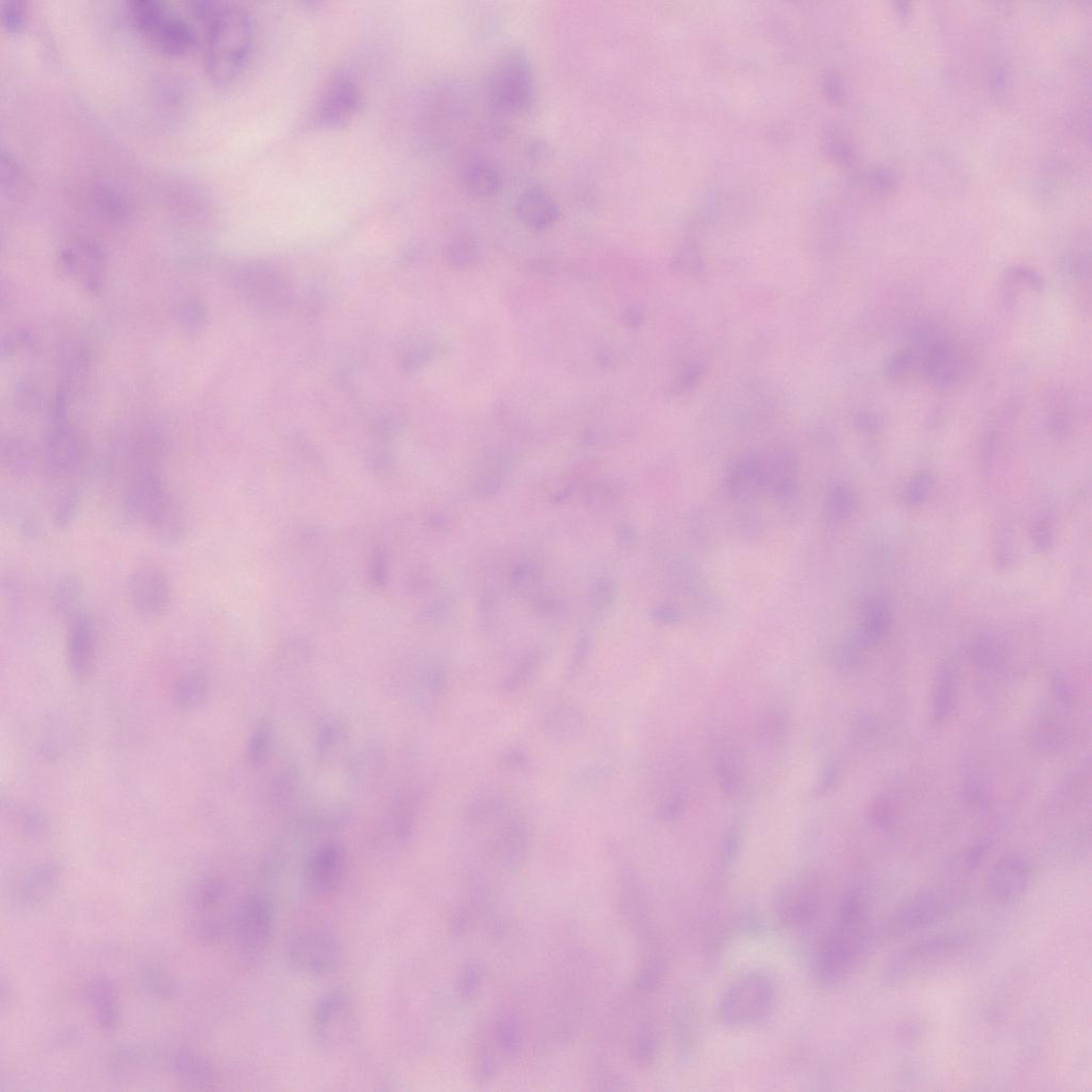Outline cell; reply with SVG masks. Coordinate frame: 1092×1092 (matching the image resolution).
I'll list each match as a JSON object with an SVG mask.
<instances>
[{
	"label": "cell",
	"instance_id": "11",
	"mask_svg": "<svg viewBox=\"0 0 1092 1092\" xmlns=\"http://www.w3.org/2000/svg\"><path fill=\"white\" fill-rule=\"evenodd\" d=\"M275 917L271 904L263 897L247 901L238 915V937L242 948L251 957L264 954L270 946Z\"/></svg>",
	"mask_w": 1092,
	"mask_h": 1092
},
{
	"label": "cell",
	"instance_id": "8",
	"mask_svg": "<svg viewBox=\"0 0 1092 1092\" xmlns=\"http://www.w3.org/2000/svg\"><path fill=\"white\" fill-rule=\"evenodd\" d=\"M291 962L301 972L312 975H329L342 963V951L329 934L310 931L298 935L291 943Z\"/></svg>",
	"mask_w": 1092,
	"mask_h": 1092
},
{
	"label": "cell",
	"instance_id": "2",
	"mask_svg": "<svg viewBox=\"0 0 1092 1092\" xmlns=\"http://www.w3.org/2000/svg\"><path fill=\"white\" fill-rule=\"evenodd\" d=\"M128 14L137 31L157 50L167 54L186 53L197 42L194 27L165 3L133 0Z\"/></svg>",
	"mask_w": 1092,
	"mask_h": 1092
},
{
	"label": "cell",
	"instance_id": "4",
	"mask_svg": "<svg viewBox=\"0 0 1092 1092\" xmlns=\"http://www.w3.org/2000/svg\"><path fill=\"white\" fill-rule=\"evenodd\" d=\"M313 1033L319 1048L336 1051L350 1040L354 1031V1010L342 992L323 997L313 1015Z\"/></svg>",
	"mask_w": 1092,
	"mask_h": 1092
},
{
	"label": "cell",
	"instance_id": "20",
	"mask_svg": "<svg viewBox=\"0 0 1092 1092\" xmlns=\"http://www.w3.org/2000/svg\"><path fill=\"white\" fill-rule=\"evenodd\" d=\"M1026 877L1023 869L1004 867L995 872L991 880L993 895L1000 902H1013L1023 894Z\"/></svg>",
	"mask_w": 1092,
	"mask_h": 1092
},
{
	"label": "cell",
	"instance_id": "22",
	"mask_svg": "<svg viewBox=\"0 0 1092 1092\" xmlns=\"http://www.w3.org/2000/svg\"><path fill=\"white\" fill-rule=\"evenodd\" d=\"M206 680L199 676H190L181 680L175 690L176 702L182 707H194L200 704L206 695Z\"/></svg>",
	"mask_w": 1092,
	"mask_h": 1092
},
{
	"label": "cell",
	"instance_id": "23",
	"mask_svg": "<svg viewBox=\"0 0 1092 1092\" xmlns=\"http://www.w3.org/2000/svg\"><path fill=\"white\" fill-rule=\"evenodd\" d=\"M2 186L9 196L19 194L24 185V174L17 159L3 150L2 152Z\"/></svg>",
	"mask_w": 1092,
	"mask_h": 1092
},
{
	"label": "cell",
	"instance_id": "5",
	"mask_svg": "<svg viewBox=\"0 0 1092 1092\" xmlns=\"http://www.w3.org/2000/svg\"><path fill=\"white\" fill-rule=\"evenodd\" d=\"M175 498L158 470H139L129 474L123 503L127 513L147 525Z\"/></svg>",
	"mask_w": 1092,
	"mask_h": 1092
},
{
	"label": "cell",
	"instance_id": "9",
	"mask_svg": "<svg viewBox=\"0 0 1092 1092\" xmlns=\"http://www.w3.org/2000/svg\"><path fill=\"white\" fill-rule=\"evenodd\" d=\"M347 873V852L338 843H327L312 852L304 869V883L311 894L329 896L338 892Z\"/></svg>",
	"mask_w": 1092,
	"mask_h": 1092
},
{
	"label": "cell",
	"instance_id": "1",
	"mask_svg": "<svg viewBox=\"0 0 1092 1092\" xmlns=\"http://www.w3.org/2000/svg\"><path fill=\"white\" fill-rule=\"evenodd\" d=\"M203 29V64L218 86L233 84L246 69L254 44L250 14L232 3L196 2L191 9Z\"/></svg>",
	"mask_w": 1092,
	"mask_h": 1092
},
{
	"label": "cell",
	"instance_id": "25",
	"mask_svg": "<svg viewBox=\"0 0 1092 1092\" xmlns=\"http://www.w3.org/2000/svg\"><path fill=\"white\" fill-rule=\"evenodd\" d=\"M269 744H270V731H269L268 726L263 724L261 726H259L255 730V732L253 733V735H252V737L250 740L249 749H248V754H249L250 759L252 761H254V763H257V761L261 760V758L265 756V754L268 751Z\"/></svg>",
	"mask_w": 1092,
	"mask_h": 1092
},
{
	"label": "cell",
	"instance_id": "3",
	"mask_svg": "<svg viewBox=\"0 0 1092 1092\" xmlns=\"http://www.w3.org/2000/svg\"><path fill=\"white\" fill-rule=\"evenodd\" d=\"M490 95L502 112L521 115L534 98V79L528 54L521 48L504 51L488 78Z\"/></svg>",
	"mask_w": 1092,
	"mask_h": 1092
},
{
	"label": "cell",
	"instance_id": "12",
	"mask_svg": "<svg viewBox=\"0 0 1092 1092\" xmlns=\"http://www.w3.org/2000/svg\"><path fill=\"white\" fill-rule=\"evenodd\" d=\"M68 660L76 677H86L92 669L96 636L94 625L86 611L69 622Z\"/></svg>",
	"mask_w": 1092,
	"mask_h": 1092
},
{
	"label": "cell",
	"instance_id": "21",
	"mask_svg": "<svg viewBox=\"0 0 1092 1092\" xmlns=\"http://www.w3.org/2000/svg\"><path fill=\"white\" fill-rule=\"evenodd\" d=\"M82 490L77 485H71L64 491L53 506L52 520L54 525L66 528L76 518L82 503Z\"/></svg>",
	"mask_w": 1092,
	"mask_h": 1092
},
{
	"label": "cell",
	"instance_id": "7",
	"mask_svg": "<svg viewBox=\"0 0 1092 1092\" xmlns=\"http://www.w3.org/2000/svg\"><path fill=\"white\" fill-rule=\"evenodd\" d=\"M362 93L356 79L340 73L323 89L315 108V122L325 129L345 127L360 112Z\"/></svg>",
	"mask_w": 1092,
	"mask_h": 1092
},
{
	"label": "cell",
	"instance_id": "17",
	"mask_svg": "<svg viewBox=\"0 0 1092 1092\" xmlns=\"http://www.w3.org/2000/svg\"><path fill=\"white\" fill-rule=\"evenodd\" d=\"M84 584L73 573L62 576L54 584L51 593V607L54 615L68 623L83 613Z\"/></svg>",
	"mask_w": 1092,
	"mask_h": 1092
},
{
	"label": "cell",
	"instance_id": "15",
	"mask_svg": "<svg viewBox=\"0 0 1092 1092\" xmlns=\"http://www.w3.org/2000/svg\"><path fill=\"white\" fill-rule=\"evenodd\" d=\"M943 904L935 896H922L895 913L887 931L892 935L914 932L934 923L943 913Z\"/></svg>",
	"mask_w": 1092,
	"mask_h": 1092
},
{
	"label": "cell",
	"instance_id": "6",
	"mask_svg": "<svg viewBox=\"0 0 1092 1092\" xmlns=\"http://www.w3.org/2000/svg\"><path fill=\"white\" fill-rule=\"evenodd\" d=\"M775 991L764 975L752 974L740 980L724 998L721 1014L725 1021L743 1024L766 1015L772 1007Z\"/></svg>",
	"mask_w": 1092,
	"mask_h": 1092
},
{
	"label": "cell",
	"instance_id": "24",
	"mask_svg": "<svg viewBox=\"0 0 1092 1092\" xmlns=\"http://www.w3.org/2000/svg\"><path fill=\"white\" fill-rule=\"evenodd\" d=\"M2 24L9 32H19L26 23L27 10L22 2H7L0 10Z\"/></svg>",
	"mask_w": 1092,
	"mask_h": 1092
},
{
	"label": "cell",
	"instance_id": "13",
	"mask_svg": "<svg viewBox=\"0 0 1092 1092\" xmlns=\"http://www.w3.org/2000/svg\"><path fill=\"white\" fill-rule=\"evenodd\" d=\"M517 210L525 224L537 229L553 225L560 215L555 198L541 186L525 190L518 200Z\"/></svg>",
	"mask_w": 1092,
	"mask_h": 1092
},
{
	"label": "cell",
	"instance_id": "10",
	"mask_svg": "<svg viewBox=\"0 0 1092 1092\" xmlns=\"http://www.w3.org/2000/svg\"><path fill=\"white\" fill-rule=\"evenodd\" d=\"M131 604L141 617L154 619L169 607L172 585L165 572L156 566L137 569L129 579Z\"/></svg>",
	"mask_w": 1092,
	"mask_h": 1092
},
{
	"label": "cell",
	"instance_id": "18",
	"mask_svg": "<svg viewBox=\"0 0 1092 1092\" xmlns=\"http://www.w3.org/2000/svg\"><path fill=\"white\" fill-rule=\"evenodd\" d=\"M146 526L161 544L173 545L185 537L188 515L175 497Z\"/></svg>",
	"mask_w": 1092,
	"mask_h": 1092
},
{
	"label": "cell",
	"instance_id": "16",
	"mask_svg": "<svg viewBox=\"0 0 1092 1092\" xmlns=\"http://www.w3.org/2000/svg\"><path fill=\"white\" fill-rule=\"evenodd\" d=\"M966 939L961 936H940L927 939L907 950L893 964V973H904L912 966H917L932 960L946 957L955 953L965 945Z\"/></svg>",
	"mask_w": 1092,
	"mask_h": 1092
},
{
	"label": "cell",
	"instance_id": "14",
	"mask_svg": "<svg viewBox=\"0 0 1092 1092\" xmlns=\"http://www.w3.org/2000/svg\"><path fill=\"white\" fill-rule=\"evenodd\" d=\"M84 454L78 443L68 434L52 436L45 454V470L53 479L75 475L83 464Z\"/></svg>",
	"mask_w": 1092,
	"mask_h": 1092
},
{
	"label": "cell",
	"instance_id": "19",
	"mask_svg": "<svg viewBox=\"0 0 1092 1092\" xmlns=\"http://www.w3.org/2000/svg\"><path fill=\"white\" fill-rule=\"evenodd\" d=\"M463 183L471 195L486 198L499 191L502 178L494 162L477 157L467 163L463 170Z\"/></svg>",
	"mask_w": 1092,
	"mask_h": 1092
}]
</instances>
